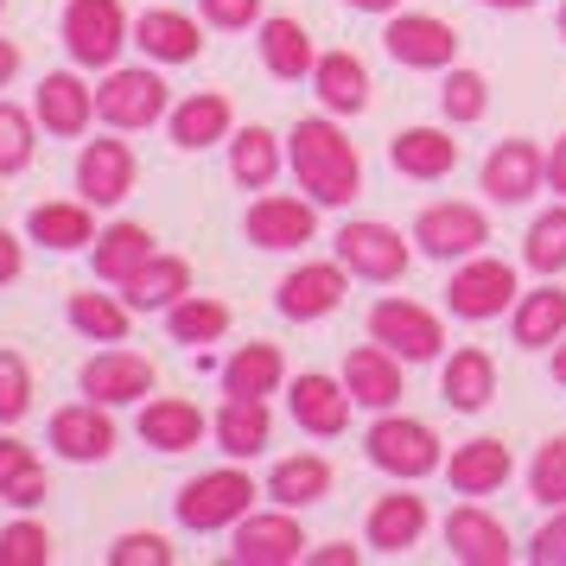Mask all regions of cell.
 Instances as JSON below:
<instances>
[{
	"instance_id": "cell-19",
	"label": "cell",
	"mask_w": 566,
	"mask_h": 566,
	"mask_svg": "<svg viewBox=\"0 0 566 566\" xmlns=\"http://www.w3.org/2000/svg\"><path fill=\"white\" fill-rule=\"evenodd\" d=\"M32 115L45 122L52 134H83L90 128V115H96V90H83V77H71V71H52V77L39 83V96H32Z\"/></svg>"
},
{
	"instance_id": "cell-32",
	"label": "cell",
	"mask_w": 566,
	"mask_h": 566,
	"mask_svg": "<svg viewBox=\"0 0 566 566\" xmlns=\"http://www.w3.org/2000/svg\"><path fill=\"white\" fill-rule=\"evenodd\" d=\"M325 490H332V464L318 459V452L281 459L274 478H268V496H274L281 510H312V503H325Z\"/></svg>"
},
{
	"instance_id": "cell-45",
	"label": "cell",
	"mask_w": 566,
	"mask_h": 566,
	"mask_svg": "<svg viewBox=\"0 0 566 566\" xmlns=\"http://www.w3.org/2000/svg\"><path fill=\"white\" fill-rule=\"evenodd\" d=\"M32 166V115L13 103H0V179Z\"/></svg>"
},
{
	"instance_id": "cell-12",
	"label": "cell",
	"mask_w": 566,
	"mask_h": 566,
	"mask_svg": "<svg viewBox=\"0 0 566 566\" xmlns=\"http://www.w3.org/2000/svg\"><path fill=\"white\" fill-rule=\"evenodd\" d=\"M547 179V154H541L535 140H503L496 154L484 159V191L496 205H528Z\"/></svg>"
},
{
	"instance_id": "cell-39",
	"label": "cell",
	"mask_w": 566,
	"mask_h": 566,
	"mask_svg": "<svg viewBox=\"0 0 566 566\" xmlns=\"http://www.w3.org/2000/svg\"><path fill=\"white\" fill-rule=\"evenodd\" d=\"M166 332L179 337V344H217V337L230 332V306H223V300L185 293L179 306H166Z\"/></svg>"
},
{
	"instance_id": "cell-30",
	"label": "cell",
	"mask_w": 566,
	"mask_h": 566,
	"mask_svg": "<svg viewBox=\"0 0 566 566\" xmlns=\"http://www.w3.org/2000/svg\"><path fill=\"white\" fill-rule=\"evenodd\" d=\"M230 134V96H217V90H198V96H185L172 108V140H179L185 154H205Z\"/></svg>"
},
{
	"instance_id": "cell-38",
	"label": "cell",
	"mask_w": 566,
	"mask_h": 566,
	"mask_svg": "<svg viewBox=\"0 0 566 566\" xmlns=\"http://www.w3.org/2000/svg\"><path fill=\"white\" fill-rule=\"evenodd\" d=\"M281 172V147H274V134L268 128H242L230 140V179L249 185V191H268Z\"/></svg>"
},
{
	"instance_id": "cell-47",
	"label": "cell",
	"mask_w": 566,
	"mask_h": 566,
	"mask_svg": "<svg viewBox=\"0 0 566 566\" xmlns=\"http://www.w3.org/2000/svg\"><path fill=\"white\" fill-rule=\"evenodd\" d=\"M32 408V369L20 350H0V420H20Z\"/></svg>"
},
{
	"instance_id": "cell-6",
	"label": "cell",
	"mask_w": 566,
	"mask_h": 566,
	"mask_svg": "<svg viewBox=\"0 0 566 566\" xmlns=\"http://www.w3.org/2000/svg\"><path fill=\"white\" fill-rule=\"evenodd\" d=\"M96 115L108 128H154L166 115V83L154 71H108L96 90Z\"/></svg>"
},
{
	"instance_id": "cell-46",
	"label": "cell",
	"mask_w": 566,
	"mask_h": 566,
	"mask_svg": "<svg viewBox=\"0 0 566 566\" xmlns=\"http://www.w3.org/2000/svg\"><path fill=\"white\" fill-rule=\"evenodd\" d=\"M439 108H446L452 122H478V115L490 108V83L478 77V71H452L446 90H439Z\"/></svg>"
},
{
	"instance_id": "cell-55",
	"label": "cell",
	"mask_w": 566,
	"mask_h": 566,
	"mask_svg": "<svg viewBox=\"0 0 566 566\" xmlns=\"http://www.w3.org/2000/svg\"><path fill=\"white\" fill-rule=\"evenodd\" d=\"M350 7H363V13H395L401 0H350Z\"/></svg>"
},
{
	"instance_id": "cell-50",
	"label": "cell",
	"mask_w": 566,
	"mask_h": 566,
	"mask_svg": "<svg viewBox=\"0 0 566 566\" xmlns=\"http://www.w3.org/2000/svg\"><path fill=\"white\" fill-rule=\"evenodd\" d=\"M541 566H566V510L554 515V522H541V535H535V547H528Z\"/></svg>"
},
{
	"instance_id": "cell-18",
	"label": "cell",
	"mask_w": 566,
	"mask_h": 566,
	"mask_svg": "<svg viewBox=\"0 0 566 566\" xmlns=\"http://www.w3.org/2000/svg\"><path fill=\"white\" fill-rule=\"evenodd\" d=\"M293 420L318 439H337L350 427V388L332 382V376H318V369L300 376V382H293Z\"/></svg>"
},
{
	"instance_id": "cell-2",
	"label": "cell",
	"mask_w": 566,
	"mask_h": 566,
	"mask_svg": "<svg viewBox=\"0 0 566 566\" xmlns=\"http://www.w3.org/2000/svg\"><path fill=\"white\" fill-rule=\"evenodd\" d=\"M128 45V13L122 0H71L64 7V52L90 64V71H108Z\"/></svg>"
},
{
	"instance_id": "cell-7",
	"label": "cell",
	"mask_w": 566,
	"mask_h": 566,
	"mask_svg": "<svg viewBox=\"0 0 566 566\" xmlns=\"http://www.w3.org/2000/svg\"><path fill=\"white\" fill-rule=\"evenodd\" d=\"M337 261L363 281H401L408 274V242L388 223H344L337 230Z\"/></svg>"
},
{
	"instance_id": "cell-54",
	"label": "cell",
	"mask_w": 566,
	"mask_h": 566,
	"mask_svg": "<svg viewBox=\"0 0 566 566\" xmlns=\"http://www.w3.org/2000/svg\"><path fill=\"white\" fill-rule=\"evenodd\" d=\"M13 71H20V45H13V39H0V90L13 83Z\"/></svg>"
},
{
	"instance_id": "cell-53",
	"label": "cell",
	"mask_w": 566,
	"mask_h": 566,
	"mask_svg": "<svg viewBox=\"0 0 566 566\" xmlns=\"http://www.w3.org/2000/svg\"><path fill=\"white\" fill-rule=\"evenodd\" d=\"M547 185H554V191L566 198V134L554 140V154H547Z\"/></svg>"
},
{
	"instance_id": "cell-43",
	"label": "cell",
	"mask_w": 566,
	"mask_h": 566,
	"mask_svg": "<svg viewBox=\"0 0 566 566\" xmlns=\"http://www.w3.org/2000/svg\"><path fill=\"white\" fill-rule=\"evenodd\" d=\"M528 496L547 510H566V433H554L528 464Z\"/></svg>"
},
{
	"instance_id": "cell-49",
	"label": "cell",
	"mask_w": 566,
	"mask_h": 566,
	"mask_svg": "<svg viewBox=\"0 0 566 566\" xmlns=\"http://www.w3.org/2000/svg\"><path fill=\"white\" fill-rule=\"evenodd\" d=\"M205 20L223 32H249L261 20V0H205Z\"/></svg>"
},
{
	"instance_id": "cell-22",
	"label": "cell",
	"mask_w": 566,
	"mask_h": 566,
	"mask_svg": "<svg viewBox=\"0 0 566 566\" xmlns=\"http://www.w3.org/2000/svg\"><path fill=\"white\" fill-rule=\"evenodd\" d=\"M439 395H446V408H459V413L490 408V395H496V363H490V350H478V344L452 350V363L439 369Z\"/></svg>"
},
{
	"instance_id": "cell-41",
	"label": "cell",
	"mask_w": 566,
	"mask_h": 566,
	"mask_svg": "<svg viewBox=\"0 0 566 566\" xmlns=\"http://www.w3.org/2000/svg\"><path fill=\"white\" fill-rule=\"evenodd\" d=\"M71 325H77L83 337L122 344V337H128V306H115L108 293H71Z\"/></svg>"
},
{
	"instance_id": "cell-23",
	"label": "cell",
	"mask_w": 566,
	"mask_h": 566,
	"mask_svg": "<svg viewBox=\"0 0 566 566\" xmlns=\"http://www.w3.org/2000/svg\"><path fill=\"white\" fill-rule=\"evenodd\" d=\"M510 471H515V459H510L503 439H471V446H459L452 464H446V478H452L459 496H490V490L510 484Z\"/></svg>"
},
{
	"instance_id": "cell-27",
	"label": "cell",
	"mask_w": 566,
	"mask_h": 566,
	"mask_svg": "<svg viewBox=\"0 0 566 566\" xmlns=\"http://www.w3.org/2000/svg\"><path fill=\"white\" fill-rule=\"evenodd\" d=\"M369 547L376 554H408L413 541L427 535V503L420 496H408V490H395V496H382L376 510H369Z\"/></svg>"
},
{
	"instance_id": "cell-11",
	"label": "cell",
	"mask_w": 566,
	"mask_h": 566,
	"mask_svg": "<svg viewBox=\"0 0 566 566\" xmlns=\"http://www.w3.org/2000/svg\"><path fill=\"white\" fill-rule=\"evenodd\" d=\"M235 560L242 566H293L306 560V535L293 515H242L235 522Z\"/></svg>"
},
{
	"instance_id": "cell-14",
	"label": "cell",
	"mask_w": 566,
	"mask_h": 566,
	"mask_svg": "<svg viewBox=\"0 0 566 566\" xmlns=\"http://www.w3.org/2000/svg\"><path fill=\"white\" fill-rule=\"evenodd\" d=\"M77 191H83V205H122L134 191L128 140H90L77 154Z\"/></svg>"
},
{
	"instance_id": "cell-56",
	"label": "cell",
	"mask_w": 566,
	"mask_h": 566,
	"mask_svg": "<svg viewBox=\"0 0 566 566\" xmlns=\"http://www.w3.org/2000/svg\"><path fill=\"white\" fill-rule=\"evenodd\" d=\"M554 382L566 388V344H560V350H554Z\"/></svg>"
},
{
	"instance_id": "cell-9",
	"label": "cell",
	"mask_w": 566,
	"mask_h": 566,
	"mask_svg": "<svg viewBox=\"0 0 566 566\" xmlns=\"http://www.w3.org/2000/svg\"><path fill=\"white\" fill-rule=\"evenodd\" d=\"M413 242L427 249V255L452 261V255H478L490 242V223L478 205H427L420 210V223H413Z\"/></svg>"
},
{
	"instance_id": "cell-16",
	"label": "cell",
	"mask_w": 566,
	"mask_h": 566,
	"mask_svg": "<svg viewBox=\"0 0 566 566\" xmlns=\"http://www.w3.org/2000/svg\"><path fill=\"white\" fill-rule=\"evenodd\" d=\"M446 547H452V560L464 566H510V528L484 510H452L446 515Z\"/></svg>"
},
{
	"instance_id": "cell-29",
	"label": "cell",
	"mask_w": 566,
	"mask_h": 566,
	"mask_svg": "<svg viewBox=\"0 0 566 566\" xmlns=\"http://www.w3.org/2000/svg\"><path fill=\"white\" fill-rule=\"evenodd\" d=\"M312 90H318V103L332 108V115H357L369 103V71L350 52H325L312 64Z\"/></svg>"
},
{
	"instance_id": "cell-34",
	"label": "cell",
	"mask_w": 566,
	"mask_h": 566,
	"mask_svg": "<svg viewBox=\"0 0 566 566\" xmlns=\"http://www.w3.org/2000/svg\"><path fill=\"white\" fill-rule=\"evenodd\" d=\"M122 293H128V306H134V312H147V306H179L185 293H191V261L154 255L128 286H122Z\"/></svg>"
},
{
	"instance_id": "cell-26",
	"label": "cell",
	"mask_w": 566,
	"mask_h": 566,
	"mask_svg": "<svg viewBox=\"0 0 566 566\" xmlns=\"http://www.w3.org/2000/svg\"><path fill=\"white\" fill-rule=\"evenodd\" d=\"M210 433H217V446H223L230 459H255V452H268V439H274L268 401H255V395H230V408L210 420Z\"/></svg>"
},
{
	"instance_id": "cell-44",
	"label": "cell",
	"mask_w": 566,
	"mask_h": 566,
	"mask_svg": "<svg viewBox=\"0 0 566 566\" xmlns=\"http://www.w3.org/2000/svg\"><path fill=\"white\" fill-rule=\"evenodd\" d=\"M0 566H52V535L39 522H7L0 528Z\"/></svg>"
},
{
	"instance_id": "cell-33",
	"label": "cell",
	"mask_w": 566,
	"mask_h": 566,
	"mask_svg": "<svg viewBox=\"0 0 566 566\" xmlns=\"http://www.w3.org/2000/svg\"><path fill=\"white\" fill-rule=\"evenodd\" d=\"M45 496H52V478H45V464L32 459V446L27 439H0V503L32 510Z\"/></svg>"
},
{
	"instance_id": "cell-21",
	"label": "cell",
	"mask_w": 566,
	"mask_h": 566,
	"mask_svg": "<svg viewBox=\"0 0 566 566\" xmlns=\"http://www.w3.org/2000/svg\"><path fill=\"white\" fill-rule=\"evenodd\" d=\"M344 388H350L357 408H395L401 401V363H395V350H382V344L350 350L344 357Z\"/></svg>"
},
{
	"instance_id": "cell-42",
	"label": "cell",
	"mask_w": 566,
	"mask_h": 566,
	"mask_svg": "<svg viewBox=\"0 0 566 566\" xmlns=\"http://www.w3.org/2000/svg\"><path fill=\"white\" fill-rule=\"evenodd\" d=\"M522 261H528L535 274H560L566 268V205L535 217V230H528V242H522Z\"/></svg>"
},
{
	"instance_id": "cell-31",
	"label": "cell",
	"mask_w": 566,
	"mask_h": 566,
	"mask_svg": "<svg viewBox=\"0 0 566 566\" xmlns=\"http://www.w3.org/2000/svg\"><path fill=\"white\" fill-rule=\"evenodd\" d=\"M205 427H210L205 413L191 408V401H172V395L166 401H147V413H140V439L159 446V452H191L205 439Z\"/></svg>"
},
{
	"instance_id": "cell-52",
	"label": "cell",
	"mask_w": 566,
	"mask_h": 566,
	"mask_svg": "<svg viewBox=\"0 0 566 566\" xmlns=\"http://www.w3.org/2000/svg\"><path fill=\"white\" fill-rule=\"evenodd\" d=\"M20 268H27V255H20V242H13V235L0 230V286H7V281H20Z\"/></svg>"
},
{
	"instance_id": "cell-4",
	"label": "cell",
	"mask_w": 566,
	"mask_h": 566,
	"mask_svg": "<svg viewBox=\"0 0 566 566\" xmlns=\"http://www.w3.org/2000/svg\"><path fill=\"white\" fill-rule=\"evenodd\" d=\"M369 464L388 471V478H427L439 471V439L427 420H408V413H382L369 427Z\"/></svg>"
},
{
	"instance_id": "cell-20",
	"label": "cell",
	"mask_w": 566,
	"mask_h": 566,
	"mask_svg": "<svg viewBox=\"0 0 566 566\" xmlns=\"http://www.w3.org/2000/svg\"><path fill=\"white\" fill-rule=\"evenodd\" d=\"M242 230H249L255 249H306L312 230H318V217H312V205H300V198H261Z\"/></svg>"
},
{
	"instance_id": "cell-37",
	"label": "cell",
	"mask_w": 566,
	"mask_h": 566,
	"mask_svg": "<svg viewBox=\"0 0 566 566\" xmlns=\"http://www.w3.org/2000/svg\"><path fill=\"white\" fill-rule=\"evenodd\" d=\"M566 332V293L560 286H541L528 293L522 306H515V344L522 350H547V344H560Z\"/></svg>"
},
{
	"instance_id": "cell-3",
	"label": "cell",
	"mask_w": 566,
	"mask_h": 566,
	"mask_svg": "<svg viewBox=\"0 0 566 566\" xmlns=\"http://www.w3.org/2000/svg\"><path fill=\"white\" fill-rule=\"evenodd\" d=\"M255 510V484H249V471H205V478H191L179 490V522L185 528H235L242 515Z\"/></svg>"
},
{
	"instance_id": "cell-36",
	"label": "cell",
	"mask_w": 566,
	"mask_h": 566,
	"mask_svg": "<svg viewBox=\"0 0 566 566\" xmlns=\"http://www.w3.org/2000/svg\"><path fill=\"white\" fill-rule=\"evenodd\" d=\"M281 376H286V363H281V350L274 344H242L230 363H223V395H274L281 388Z\"/></svg>"
},
{
	"instance_id": "cell-17",
	"label": "cell",
	"mask_w": 566,
	"mask_h": 566,
	"mask_svg": "<svg viewBox=\"0 0 566 566\" xmlns=\"http://www.w3.org/2000/svg\"><path fill=\"white\" fill-rule=\"evenodd\" d=\"M344 306V261H306L281 281V312L286 318H325Z\"/></svg>"
},
{
	"instance_id": "cell-5",
	"label": "cell",
	"mask_w": 566,
	"mask_h": 566,
	"mask_svg": "<svg viewBox=\"0 0 566 566\" xmlns=\"http://www.w3.org/2000/svg\"><path fill=\"white\" fill-rule=\"evenodd\" d=\"M369 337H376L382 350H395L401 363H427V357H439V344H446L439 318L427 306H413V300H382V306L369 312Z\"/></svg>"
},
{
	"instance_id": "cell-59",
	"label": "cell",
	"mask_w": 566,
	"mask_h": 566,
	"mask_svg": "<svg viewBox=\"0 0 566 566\" xmlns=\"http://www.w3.org/2000/svg\"><path fill=\"white\" fill-rule=\"evenodd\" d=\"M0 7H7V0H0Z\"/></svg>"
},
{
	"instance_id": "cell-25",
	"label": "cell",
	"mask_w": 566,
	"mask_h": 566,
	"mask_svg": "<svg viewBox=\"0 0 566 566\" xmlns=\"http://www.w3.org/2000/svg\"><path fill=\"white\" fill-rule=\"evenodd\" d=\"M388 159H395V172H408V179H446V172L459 166V140L446 128H401L388 140Z\"/></svg>"
},
{
	"instance_id": "cell-57",
	"label": "cell",
	"mask_w": 566,
	"mask_h": 566,
	"mask_svg": "<svg viewBox=\"0 0 566 566\" xmlns=\"http://www.w3.org/2000/svg\"><path fill=\"white\" fill-rule=\"evenodd\" d=\"M484 7H535V0H484Z\"/></svg>"
},
{
	"instance_id": "cell-8",
	"label": "cell",
	"mask_w": 566,
	"mask_h": 566,
	"mask_svg": "<svg viewBox=\"0 0 566 566\" xmlns=\"http://www.w3.org/2000/svg\"><path fill=\"white\" fill-rule=\"evenodd\" d=\"M382 45L408 71H446L459 57V32L446 27V20H433V13H401V20H388Z\"/></svg>"
},
{
	"instance_id": "cell-1",
	"label": "cell",
	"mask_w": 566,
	"mask_h": 566,
	"mask_svg": "<svg viewBox=\"0 0 566 566\" xmlns=\"http://www.w3.org/2000/svg\"><path fill=\"white\" fill-rule=\"evenodd\" d=\"M286 159H293V179L312 191V205H350L363 191V154L325 115H306L286 134Z\"/></svg>"
},
{
	"instance_id": "cell-48",
	"label": "cell",
	"mask_w": 566,
	"mask_h": 566,
	"mask_svg": "<svg viewBox=\"0 0 566 566\" xmlns=\"http://www.w3.org/2000/svg\"><path fill=\"white\" fill-rule=\"evenodd\" d=\"M108 566H172L166 535H122L108 547Z\"/></svg>"
},
{
	"instance_id": "cell-24",
	"label": "cell",
	"mask_w": 566,
	"mask_h": 566,
	"mask_svg": "<svg viewBox=\"0 0 566 566\" xmlns=\"http://www.w3.org/2000/svg\"><path fill=\"white\" fill-rule=\"evenodd\" d=\"M134 45L147 57H159V64H191L205 39H198V20H185L172 7H147V13L134 20Z\"/></svg>"
},
{
	"instance_id": "cell-58",
	"label": "cell",
	"mask_w": 566,
	"mask_h": 566,
	"mask_svg": "<svg viewBox=\"0 0 566 566\" xmlns=\"http://www.w3.org/2000/svg\"><path fill=\"white\" fill-rule=\"evenodd\" d=\"M560 39H566V7H560Z\"/></svg>"
},
{
	"instance_id": "cell-10",
	"label": "cell",
	"mask_w": 566,
	"mask_h": 566,
	"mask_svg": "<svg viewBox=\"0 0 566 566\" xmlns=\"http://www.w3.org/2000/svg\"><path fill=\"white\" fill-rule=\"evenodd\" d=\"M446 306L459 318H471V325L496 318L503 306H515V268L510 261H471V268H459L452 286H446Z\"/></svg>"
},
{
	"instance_id": "cell-40",
	"label": "cell",
	"mask_w": 566,
	"mask_h": 566,
	"mask_svg": "<svg viewBox=\"0 0 566 566\" xmlns=\"http://www.w3.org/2000/svg\"><path fill=\"white\" fill-rule=\"evenodd\" d=\"M32 242H45V249H83L96 223H90V205H39L27 217Z\"/></svg>"
},
{
	"instance_id": "cell-35",
	"label": "cell",
	"mask_w": 566,
	"mask_h": 566,
	"mask_svg": "<svg viewBox=\"0 0 566 566\" xmlns=\"http://www.w3.org/2000/svg\"><path fill=\"white\" fill-rule=\"evenodd\" d=\"M261 57H268V71H274V77H312V64H318V57H312V39H306V27H300V20H261Z\"/></svg>"
},
{
	"instance_id": "cell-15",
	"label": "cell",
	"mask_w": 566,
	"mask_h": 566,
	"mask_svg": "<svg viewBox=\"0 0 566 566\" xmlns=\"http://www.w3.org/2000/svg\"><path fill=\"white\" fill-rule=\"evenodd\" d=\"M154 388V363L134 357V350H103V357L83 363V395L103 401V408H122V401H140Z\"/></svg>"
},
{
	"instance_id": "cell-13",
	"label": "cell",
	"mask_w": 566,
	"mask_h": 566,
	"mask_svg": "<svg viewBox=\"0 0 566 566\" xmlns=\"http://www.w3.org/2000/svg\"><path fill=\"white\" fill-rule=\"evenodd\" d=\"M52 446H57V459L96 464V459H108V452H115V420L103 413V401L57 408V413H52Z\"/></svg>"
},
{
	"instance_id": "cell-51",
	"label": "cell",
	"mask_w": 566,
	"mask_h": 566,
	"mask_svg": "<svg viewBox=\"0 0 566 566\" xmlns=\"http://www.w3.org/2000/svg\"><path fill=\"white\" fill-rule=\"evenodd\" d=\"M306 560L312 566H357V547H350V541H332V547H312Z\"/></svg>"
},
{
	"instance_id": "cell-28",
	"label": "cell",
	"mask_w": 566,
	"mask_h": 566,
	"mask_svg": "<svg viewBox=\"0 0 566 566\" xmlns=\"http://www.w3.org/2000/svg\"><path fill=\"white\" fill-rule=\"evenodd\" d=\"M154 255L159 249H154V230H147V223H108V230L96 235V274L115 281V286H128Z\"/></svg>"
}]
</instances>
